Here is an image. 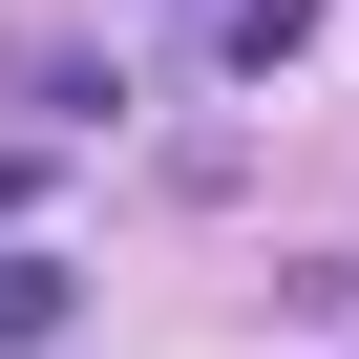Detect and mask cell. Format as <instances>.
Segmentation results:
<instances>
[{
    "label": "cell",
    "instance_id": "obj_1",
    "mask_svg": "<svg viewBox=\"0 0 359 359\" xmlns=\"http://www.w3.org/2000/svg\"><path fill=\"white\" fill-rule=\"evenodd\" d=\"M64 317H85L64 254H0V359H64Z\"/></svg>",
    "mask_w": 359,
    "mask_h": 359
},
{
    "label": "cell",
    "instance_id": "obj_2",
    "mask_svg": "<svg viewBox=\"0 0 359 359\" xmlns=\"http://www.w3.org/2000/svg\"><path fill=\"white\" fill-rule=\"evenodd\" d=\"M317 43V0H233V64H296Z\"/></svg>",
    "mask_w": 359,
    "mask_h": 359
}]
</instances>
